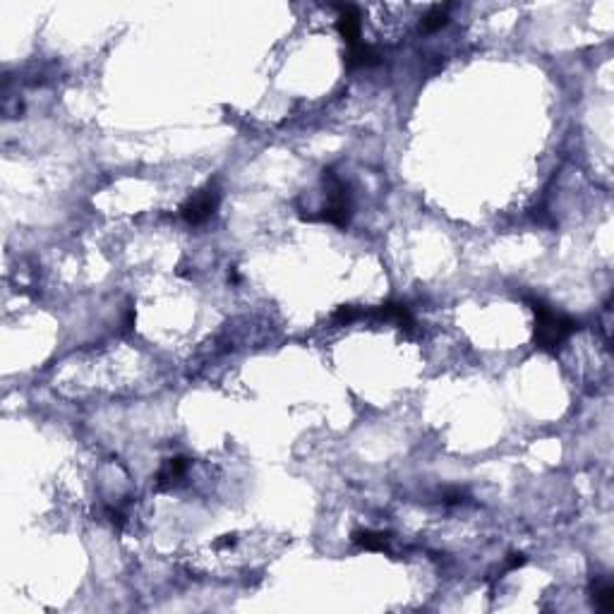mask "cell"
<instances>
[{
	"label": "cell",
	"instance_id": "6da1fadb",
	"mask_svg": "<svg viewBox=\"0 0 614 614\" xmlns=\"http://www.w3.org/2000/svg\"><path fill=\"white\" fill-rule=\"evenodd\" d=\"M530 309L535 312V344L545 351H557L569 336L578 329V322H574L571 317H564V314L554 312L550 305H545L537 298H530L528 300Z\"/></svg>",
	"mask_w": 614,
	"mask_h": 614
},
{
	"label": "cell",
	"instance_id": "7a4b0ae2",
	"mask_svg": "<svg viewBox=\"0 0 614 614\" xmlns=\"http://www.w3.org/2000/svg\"><path fill=\"white\" fill-rule=\"evenodd\" d=\"M324 181H327V187H329V192H327L329 202H327V206H324V214L319 216V219L329 221V224H334L339 228H344L346 224H348V216H351V204H348V192H346V185L341 183L331 171H327Z\"/></svg>",
	"mask_w": 614,
	"mask_h": 614
},
{
	"label": "cell",
	"instance_id": "3957f363",
	"mask_svg": "<svg viewBox=\"0 0 614 614\" xmlns=\"http://www.w3.org/2000/svg\"><path fill=\"white\" fill-rule=\"evenodd\" d=\"M216 206H219V192L209 185V187L194 192L192 197L181 206V216L190 226H199L214 214Z\"/></svg>",
	"mask_w": 614,
	"mask_h": 614
},
{
	"label": "cell",
	"instance_id": "277c9868",
	"mask_svg": "<svg viewBox=\"0 0 614 614\" xmlns=\"http://www.w3.org/2000/svg\"><path fill=\"white\" fill-rule=\"evenodd\" d=\"M339 34L344 36L346 46H353V43L360 41V29H362V22H360V13H358V8H353V5H339Z\"/></svg>",
	"mask_w": 614,
	"mask_h": 614
},
{
	"label": "cell",
	"instance_id": "5b68a950",
	"mask_svg": "<svg viewBox=\"0 0 614 614\" xmlns=\"http://www.w3.org/2000/svg\"><path fill=\"white\" fill-rule=\"evenodd\" d=\"M379 63V53L374 51L372 46L367 43L358 41L348 46V53H346V65L348 68H369V65H377Z\"/></svg>",
	"mask_w": 614,
	"mask_h": 614
},
{
	"label": "cell",
	"instance_id": "8992f818",
	"mask_svg": "<svg viewBox=\"0 0 614 614\" xmlns=\"http://www.w3.org/2000/svg\"><path fill=\"white\" fill-rule=\"evenodd\" d=\"M377 314L384 319H389V322H396L399 327H413V317L408 312V307L401 305V302H384L382 307H377Z\"/></svg>",
	"mask_w": 614,
	"mask_h": 614
},
{
	"label": "cell",
	"instance_id": "52a82bcc",
	"mask_svg": "<svg viewBox=\"0 0 614 614\" xmlns=\"http://www.w3.org/2000/svg\"><path fill=\"white\" fill-rule=\"evenodd\" d=\"M353 540H355L360 547H365V550H372V552H382L384 547H387V542H389V535H387V532L360 530V532H355V535H353Z\"/></svg>",
	"mask_w": 614,
	"mask_h": 614
},
{
	"label": "cell",
	"instance_id": "ba28073f",
	"mask_svg": "<svg viewBox=\"0 0 614 614\" xmlns=\"http://www.w3.org/2000/svg\"><path fill=\"white\" fill-rule=\"evenodd\" d=\"M447 10H449L447 5H434L430 13H427L425 17H422L420 29L430 34V31H437V29H442V26H447V22H449Z\"/></svg>",
	"mask_w": 614,
	"mask_h": 614
},
{
	"label": "cell",
	"instance_id": "9c48e42d",
	"mask_svg": "<svg viewBox=\"0 0 614 614\" xmlns=\"http://www.w3.org/2000/svg\"><path fill=\"white\" fill-rule=\"evenodd\" d=\"M185 468H187V461H185V459H171L164 466V470L159 473V482H161V485H166V482H173L176 477L183 475Z\"/></svg>",
	"mask_w": 614,
	"mask_h": 614
},
{
	"label": "cell",
	"instance_id": "30bf717a",
	"mask_svg": "<svg viewBox=\"0 0 614 614\" xmlns=\"http://www.w3.org/2000/svg\"><path fill=\"white\" fill-rule=\"evenodd\" d=\"M595 605L600 607L602 612H612L614 610V588L612 583H600L595 585Z\"/></svg>",
	"mask_w": 614,
	"mask_h": 614
},
{
	"label": "cell",
	"instance_id": "8fae6325",
	"mask_svg": "<svg viewBox=\"0 0 614 614\" xmlns=\"http://www.w3.org/2000/svg\"><path fill=\"white\" fill-rule=\"evenodd\" d=\"M521 564H525V554H512L509 569H516V567H521Z\"/></svg>",
	"mask_w": 614,
	"mask_h": 614
}]
</instances>
